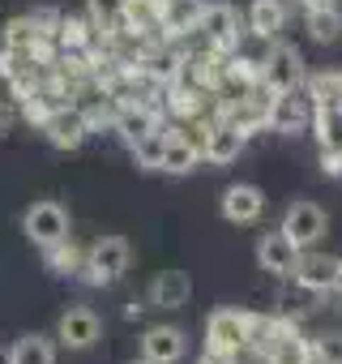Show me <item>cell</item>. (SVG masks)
<instances>
[{"label":"cell","mask_w":342,"mask_h":364,"mask_svg":"<svg viewBox=\"0 0 342 364\" xmlns=\"http://www.w3.org/2000/svg\"><path fill=\"white\" fill-rule=\"evenodd\" d=\"M248 343H253V313H240V309L210 313V321H206V351L214 360H231Z\"/></svg>","instance_id":"cell-1"},{"label":"cell","mask_w":342,"mask_h":364,"mask_svg":"<svg viewBox=\"0 0 342 364\" xmlns=\"http://www.w3.org/2000/svg\"><path fill=\"white\" fill-rule=\"evenodd\" d=\"M128 266H133V245H128L124 236H103V240L90 245L82 270H86L90 283L107 287V283H120V279L128 274Z\"/></svg>","instance_id":"cell-2"},{"label":"cell","mask_w":342,"mask_h":364,"mask_svg":"<svg viewBox=\"0 0 342 364\" xmlns=\"http://www.w3.org/2000/svg\"><path fill=\"white\" fill-rule=\"evenodd\" d=\"M261 86L270 95H282V90H299L304 86V56L295 43H274L270 56L261 60Z\"/></svg>","instance_id":"cell-3"},{"label":"cell","mask_w":342,"mask_h":364,"mask_svg":"<svg viewBox=\"0 0 342 364\" xmlns=\"http://www.w3.org/2000/svg\"><path fill=\"white\" fill-rule=\"evenodd\" d=\"M22 232L31 245L39 249H52V245H65L69 240V210L60 202H35L26 215H22Z\"/></svg>","instance_id":"cell-4"},{"label":"cell","mask_w":342,"mask_h":364,"mask_svg":"<svg viewBox=\"0 0 342 364\" xmlns=\"http://www.w3.org/2000/svg\"><path fill=\"white\" fill-rule=\"evenodd\" d=\"M99 334H103V317H99L90 304H73V309H65L60 321H56V343L69 347V351H86V347H94Z\"/></svg>","instance_id":"cell-5"},{"label":"cell","mask_w":342,"mask_h":364,"mask_svg":"<svg viewBox=\"0 0 342 364\" xmlns=\"http://www.w3.org/2000/svg\"><path fill=\"white\" fill-rule=\"evenodd\" d=\"M304 291H316V296H329L338 283H342V257H333V253H299V262H295V274H291Z\"/></svg>","instance_id":"cell-6"},{"label":"cell","mask_w":342,"mask_h":364,"mask_svg":"<svg viewBox=\"0 0 342 364\" xmlns=\"http://www.w3.org/2000/svg\"><path fill=\"white\" fill-rule=\"evenodd\" d=\"M282 232H287L299 249H312L316 240H325V232H329V215H325L316 202H291L287 215H282Z\"/></svg>","instance_id":"cell-7"},{"label":"cell","mask_w":342,"mask_h":364,"mask_svg":"<svg viewBox=\"0 0 342 364\" xmlns=\"http://www.w3.org/2000/svg\"><path fill=\"white\" fill-rule=\"evenodd\" d=\"M308 120H316L312 95L304 99L299 90H282L270 99V129L274 133H299V129H308Z\"/></svg>","instance_id":"cell-8"},{"label":"cell","mask_w":342,"mask_h":364,"mask_svg":"<svg viewBox=\"0 0 342 364\" xmlns=\"http://www.w3.org/2000/svg\"><path fill=\"white\" fill-rule=\"evenodd\" d=\"M299 245L278 228V232H265L261 240H257V266L265 270V274H274V279H287V274H295V262H299Z\"/></svg>","instance_id":"cell-9"},{"label":"cell","mask_w":342,"mask_h":364,"mask_svg":"<svg viewBox=\"0 0 342 364\" xmlns=\"http://www.w3.org/2000/svg\"><path fill=\"white\" fill-rule=\"evenodd\" d=\"M197 31L206 35V48L210 52H231L240 43V14L231 5H206Z\"/></svg>","instance_id":"cell-10"},{"label":"cell","mask_w":342,"mask_h":364,"mask_svg":"<svg viewBox=\"0 0 342 364\" xmlns=\"http://www.w3.org/2000/svg\"><path fill=\"white\" fill-rule=\"evenodd\" d=\"M244 154V129L236 120H219L206 129V141H202V159L214 163V167H227Z\"/></svg>","instance_id":"cell-11"},{"label":"cell","mask_w":342,"mask_h":364,"mask_svg":"<svg viewBox=\"0 0 342 364\" xmlns=\"http://www.w3.org/2000/svg\"><path fill=\"white\" fill-rule=\"evenodd\" d=\"M219 210H223V219H227V223L248 228V223H257V219L265 215V193H261L257 185H227V189H223Z\"/></svg>","instance_id":"cell-12"},{"label":"cell","mask_w":342,"mask_h":364,"mask_svg":"<svg viewBox=\"0 0 342 364\" xmlns=\"http://www.w3.org/2000/svg\"><path fill=\"white\" fill-rule=\"evenodd\" d=\"M184 351H189V338L176 326H150L141 334V360L150 364H180Z\"/></svg>","instance_id":"cell-13"},{"label":"cell","mask_w":342,"mask_h":364,"mask_svg":"<svg viewBox=\"0 0 342 364\" xmlns=\"http://www.w3.org/2000/svg\"><path fill=\"white\" fill-rule=\"evenodd\" d=\"M43 133L56 150H77L86 137H90V120L77 112V107H56L48 120H43Z\"/></svg>","instance_id":"cell-14"},{"label":"cell","mask_w":342,"mask_h":364,"mask_svg":"<svg viewBox=\"0 0 342 364\" xmlns=\"http://www.w3.org/2000/svg\"><path fill=\"white\" fill-rule=\"evenodd\" d=\"M193 300V279L184 270H158L150 283V304L154 309H184Z\"/></svg>","instance_id":"cell-15"},{"label":"cell","mask_w":342,"mask_h":364,"mask_svg":"<svg viewBox=\"0 0 342 364\" xmlns=\"http://www.w3.org/2000/svg\"><path fill=\"white\" fill-rule=\"evenodd\" d=\"M202 14H206V0H158V31L193 35Z\"/></svg>","instance_id":"cell-16"},{"label":"cell","mask_w":342,"mask_h":364,"mask_svg":"<svg viewBox=\"0 0 342 364\" xmlns=\"http://www.w3.org/2000/svg\"><path fill=\"white\" fill-rule=\"evenodd\" d=\"M316 137H321V159L329 163L325 171H342V107H321L316 112Z\"/></svg>","instance_id":"cell-17"},{"label":"cell","mask_w":342,"mask_h":364,"mask_svg":"<svg viewBox=\"0 0 342 364\" xmlns=\"http://www.w3.org/2000/svg\"><path fill=\"white\" fill-rule=\"evenodd\" d=\"M197 163H202V141H189V137H180V133H167V150H162V167H158V171L189 176Z\"/></svg>","instance_id":"cell-18"},{"label":"cell","mask_w":342,"mask_h":364,"mask_svg":"<svg viewBox=\"0 0 342 364\" xmlns=\"http://www.w3.org/2000/svg\"><path fill=\"white\" fill-rule=\"evenodd\" d=\"M287 26V5L282 0H253L248 5V31L257 39H274Z\"/></svg>","instance_id":"cell-19"},{"label":"cell","mask_w":342,"mask_h":364,"mask_svg":"<svg viewBox=\"0 0 342 364\" xmlns=\"http://www.w3.org/2000/svg\"><path fill=\"white\" fill-rule=\"evenodd\" d=\"M304 22H308V35H312L316 43H333V39L342 35V9L333 5V0L304 9Z\"/></svg>","instance_id":"cell-20"},{"label":"cell","mask_w":342,"mask_h":364,"mask_svg":"<svg viewBox=\"0 0 342 364\" xmlns=\"http://www.w3.org/2000/svg\"><path fill=\"white\" fill-rule=\"evenodd\" d=\"M9 364H56V338H48V334H22L9 347Z\"/></svg>","instance_id":"cell-21"},{"label":"cell","mask_w":342,"mask_h":364,"mask_svg":"<svg viewBox=\"0 0 342 364\" xmlns=\"http://www.w3.org/2000/svg\"><path fill=\"white\" fill-rule=\"evenodd\" d=\"M150 129H158V116L150 112V107H124L120 116H116V133H120V141L133 150Z\"/></svg>","instance_id":"cell-22"},{"label":"cell","mask_w":342,"mask_h":364,"mask_svg":"<svg viewBox=\"0 0 342 364\" xmlns=\"http://www.w3.org/2000/svg\"><path fill=\"white\" fill-rule=\"evenodd\" d=\"M270 364H312V347L299 334H282L270 343Z\"/></svg>","instance_id":"cell-23"},{"label":"cell","mask_w":342,"mask_h":364,"mask_svg":"<svg viewBox=\"0 0 342 364\" xmlns=\"http://www.w3.org/2000/svg\"><path fill=\"white\" fill-rule=\"evenodd\" d=\"M162 150H167V129L158 124V129H150V133L133 146V159H137V167L154 171V167H162Z\"/></svg>","instance_id":"cell-24"},{"label":"cell","mask_w":342,"mask_h":364,"mask_svg":"<svg viewBox=\"0 0 342 364\" xmlns=\"http://www.w3.org/2000/svg\"><path fill=\"white\" fill-rule=\"evenodd\" d=\"M39 26H35V18H13L9 26H5V48H13V52H35V43H39Z\"/></svg>","instance_id":"cell-25"},{"label":"cell","mask_w":342,"mask_h":364,"mask_svg":"<svg viewBox=\"0 0 342 364\" xmlns=\"http://www.w3.org/2000/svg\"><path fill=\"white\" fill-rule=\"evenodd\" d=\"M86 5H90V22L94 26H103V31L124 26V5L128 0H86Z\"/></svg>","instance_id":"cell-26"},{"label":"cell","mask_w":342,"mask_h":364,"mask_svg":"<svg viewBox=\"0 0 342 364\" xmlns=\"http://www.w3.org/2000/svg\"><path fill=\"white\" fill-rule=\"evenodd\" d=\"M308 95H312L316 112L321 107H342V73L338 77H312L308 82Z\"/></svg>","instance_id":"cell-27"},{"label":"cell","mask_w":342,"mask_h":364,"mask_svg":"<svg viewBox=\"0 0 342 364\" xmlns=\"http://www.w3.org/2000/svg\"><path fill=\"white\" fill-rule=\"evenodd\" d=\"M312 360L316 364H342V330H325L312 338Z\"/></svg>","instance_id":"cell-28"},{"label":"cell","mask_w":342,"mask_h":364,"mask_svg":"<svg viewBox=\"0 0 342 364\" xmlns=\"http://www.w3.org/2000/svg\"><path fill=\"white\" fill-rule=\"evenodd\" d=\"M48 253V266H56V274H69L73 266H77V253H73V245L65 240V245H52V249H43Z\"/></svg>","instance_id":"cell-29"},{"label":"cell","mask_w":342,"mask_h":364,"mask_svg":"<svg viewBox=\"0 0 342 364\" xmlns=\"http://www.w3.org/2000/svg\"><path fill=\"white\" fill-rule=\"evenodd\" d=\"M9 129H13V107H9V103H0V137H5Z\"/></svg>","instance_id":"cell-30"},{"label":"cell","mask_w":342,"mask_h":364,"mask_svg":"<svg viewBox=\"0 0 342 364\" xmlns=\"http://www.w3.org/2000/svg\"><path fill=\"white\" fill-rule=\"evenodd\" d=\"M329 296H333V309H338V313H342V283H338V287H333V291H329Z\"/></svg>","instance_id":"cell-31"},{"label":"cell","mask_w":342,"mask_h":364,"mask_svg":"<svg viewBox=\"0 0 342 364\" xmlns=\"http://www.w3.org/2000/svg\"><path fill=\"white\" fill-rule=\"evenodd\" d=\"M299 5H304V9H312V5H325V0H299Z\"/></svg>","instance_id":"cell-32"},{"label":"cell","mask_w":342,"mask_h":364,"mask_svg":"<svg viewBox=\"0 0 342 364\" xmlns=\"http://www.w3.org/2000/svg\"><path fill=\"white\" fill-rule=\"evenodd\" d=\"M128 364H150V360H128Z\"/></svg>","instance_id":"cell-33"},{"label":"cell","mask_w":342,"mask_h":364,"mask_svg":"<svg viewBox=\"0 0 342 364\" xmlns=\"http://www.w3.org/2000/svg\"><path fill=\"white\" fill-rule=\"evenodd\" d=\"M202 364H214V355H210V360H202Z\"/></svg>","instance_id":"cell-34"}]
</instances>
